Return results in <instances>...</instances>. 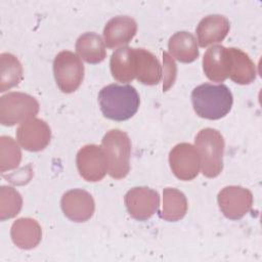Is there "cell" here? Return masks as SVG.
<instances>
[{"label": "cell", "instance_id": "obj_1", "mask_svg": "<svg viewBox=\"0 0 262 262\" xmlns=\"http://www.w3.org/2000/svg\"><path fill=\"white\" fill-rule=\"evenodd\" d=\"M98 102L102 115L113 121H126L138 111L140 98L132 85L110 84L98 93Z\"/></svg>", "mask_w": 262, "mask_h": 262}, {"label": "cell", "instance_id": "obj_2", "mask_svg": "<svg viewBox=\"0 0 262 262\" xmlns=\"http://www.w3.org/2000/svg\"><path fill=\"white\" fill-rule=\"evenodd\" d=\"M190 97L196 115L208 120L225 117L233 103L232 93L224 84H201L192 90Z\"/></svg>", "mask_w": 262, "mask_h": 262}, {"label": "cell", "instance_id": "obj_3", "mask_svg": "<svg viewBox=\"0 0 262 262\" xmlns=\"http://www.w3.org/2000/svg\"><path fill=\"white\" fill-rule=\"evenodd\" d=\"M101 147L110 176L115 179L126 177L130 171L131 155V141L127 133L120 129L107 131L101 140Z\"/></svg>", "mask_w": 262, "mask_h": 262}, {"label": "cell", "instance_id": "obj_4", "mask_svg": "<svg viewBox=\"0 0 262 262\" xmlns=\"http://www.w3.org/2000/svg\"><path fill=\"white\" fill-rule=\"evenodd\" d=\"M224 138L213 128L202 129L195 136L194 146L199 152L202 173L208 178L218 176L223 169Z\"/></svg>", "mask_w": 262, "mask_h": 262}, {"label": "cell", "instance_id": "obj_5", "mask_svg": "<svg viewBox=\"0 0 262 262\" xmlns=\"http://www.w3.org/2000/svg\"><path fill=\"white\" fill-rule=\"evenodd\" d=\"M39 102L24 92H8L0 97V123L13 126L34 119L39 113Z\"/></svg>", "mask_w": 262, "mask_h": 262}, {"label": "cell", "instance_id": "obj_6", "mask_svg": "<svg viewBox=\"0 0 262 262\" xmlns=\"http://www.w3.org/2000/svg\"><path fill=\"white\" fill-rule=\"evenodd\" d=\"M53 74L58 88L63 93H72L84 79V64L77 54L63 50L54 57Z\"/></svg>", "mask_w": 262, "mask_h": 262}, {"label": "cell", "instance_id": "obj_7", "mask_svg": "<svg viewBox=\"0 0 262 262\" xmlns=\"http://www.w3.org/2000/svg\"><path fill=\"white\" fill-rule=\"evenodd\" d=\"M169 164L173 174L183 181L195 178L201 167L200 156L195 146L187 142L178 143L170 150Z\"/></svg>", "mask_w": 262, "mask_h": 262}, {"label": "cell", "instance_id": "obj_8", "mask_svg": "<svg viewBox=\"0 0 262 262\" xmlns=\"http://www.w3.org/2000/svg\"><path fill=\"white\" fill-rule=\"evenodd\" d=\"M223 215L231 220L243 218L253 206V194L245 187L229 185L222 188L217 196Z\"/></svg>", "mask_w": 262, "mask_h": 262}, {"label": "cell", "instance_id": "obj_9", "mask_svg": "<svg viewBox=\"0 0 262 262\" xmlns=\"http://www.w3.org/2000/svg\"><path fill=\"white\" fill-rule=\"evenodd\" d=\"M129 215L139 221L149 219L159 209L160 195L155 189L137 186L129 189L124 196Z\"/></svg>", "mask_w": 262, "mask_h": 262}, {"label": "cell", "instance_id": "obj_10", "mask_svg": "<svg viewBox=\"0 0 262 262\" xmlns=\"http://www.w3.org/2000/svg\"><path fill=\"white\" fill-rule=\"evenodd\" d=\"M76 164L81 177L89 182L100 181L106 174L107 164L101 146L87 144L79 149Z\"/></svg>", "mask_w": 262, "mask_h": 262}, {"label": "cell", "instance_id": "obj_11", "mask_svg": "<svg viewBox=\"0 0 262 262\" xmlns=\"http://www.w3.org/2000/svg\"><path fill=\"white\" fill-rule=\"evenodd\" d=\"M16 139L26 150L40 151L49 144L51 130L44 120L34 118L18 126L16 129Z\"/></svg>", "mask_w": 262, "mask_h": 262}, {"label": "cell", "instance_id": "obj_12", "mask_svg": "<svg viewBox=\"0 0 262 262\" xmlns=\"http://www.w3.org/2000/svg\"><path fill=\"white\" fill-rule=\"evenodd\" d=\"M63 214L74 222H85L89 220L95 210L92 195L81 188L71 189L63 193L60 201Z\"/></svg>", "mask_w": 262, "mask_h": 262}, {"label": "cell", "instance_id": "obj_13", "mask_svg": "<svg viewBox=\"0 0 262 262\" xmlns=\"http://www.w3.org/2000/svg\"><path fill=\"white\" fill-rule=\"evenodd\" d=\"M137 24L127 15L111 18L103 29V41L108 48H116L128 44L136 35Z\"/></svg>", "mask_w": 262, "mask_h": 262}, {"label": "cell", "instance_id": "obj_14", "mask_svg": "<svg viewBox=\"0 0 262 262\" xmlns=\"http://www.w3.org/2000/svg\"><path fill=\"white\" fill-rule=\"evenodd\" d=\"M230 24L226 16L221 14H210L203 17L196 29L198 42L201 47H207L219 43L229 33Z\"/></svg>", "mask_w": 262, "mask_h": 262}, {"label": "cell", "instance_id": "obj_15", "mask_svg": "<svg viewBox=\"0 0 262 262\" xmlns=\"http://www.w3.org/2000/svg\"><path fill=\"white\" fill-rule=\"evenodd\" d=\"M203 70L206 77L213 82H223L229 76L228 48L213 45L207 49L203 57Z\"/></svg>", "mask_w": 262, "mask_h": 262}, {"label": "cell", "instance_id": "obj_16", "mask_svg": "<svg viewBox=\"0 0 262 262\" xmlns=\"http://www.w3.org/2000/svg\"><path fill=\"white\" fill-rule=\"evenodd\" d=\"M10 235L16 247L24 250H30L37 247L41 242L42 229L35 219L23 217L16 219L12 223Z\"/></svg>", "mask_w": 262, "mask_h": 262}, {"label": "cell", "instance_id": "obj_17", "mask_svg": "<svg viewBox=\"0 0 262 262\" xmlns=\"http://www.w3.org/2000/svg\"><path fill=\"white\" fill-rule=\"evenodd\" d=\"M110 68L115 80L122 83L131 82L136 78L135 48L123 46L115 50L111 56Z\"/></svg>", "mask_w": 262, "mask_h": 262}, {"label": "cell", "instance_id": "obj_18", "mask_svg": "<svg viewBox=\"0 0 262 262\" xmlns=\"http://www.w3.org/2000/svg\"><path fill=\"white\" fill-rule=\"evenodd\" d=\"M229 53V78L236 84L248 85L255 81L257 71L255 63L243 50L230 47Z\"/></svg>", "mask_w": 262, "mask_h": 262}, {"label": "cell", "instance_id": "obj_19", "mask_svg": "<svg viewBox=\"0 0 262 262\" xmlns=\"http://www.w3.org/2000/svg\"><path fill=\"white\" fill-rule=\"evenodd\" d=\"M136 79L144 85H157L163 76L159 59L148 50L135 48Z\"/></svg>", "mask_w": 262, "mask_h": 262}, {"label": "cell", "instance_id": "obj_20", "mask_svg": "<svg viewBox=\"0 0 262 262\" xmlns=\"http://www.w3.org/2000/svg\"><path fill=\"white\" fill-rule=\"evenodd\" d=\"M168 48L173 57L184 63L194 61L200 54L196 39L186 31L176 32L172 35L169 39Z\"/></svg>", "mask_w": 262, "mask_h": 262}, {"label": "cell", "instance_id": "obj_21", "mask_svg": "<svg viewBox=\"0 0 262 262\" xmlns=\"http://www.w3.org/2000/svg\"><path fill=\"white\" fill-rule=\"evenodd\" d=\"M76 51L88 63H98L106 57L104 41L94 32L84 33L77 39Z\"/></svg>", "mask_w": 262, "mask_h": 262}, {"label": "cell", "instance_id": "obj_22", "mask_svg": "<svg viewBox=\"0 0 262 262\" xmlns=\"http://www.w3.org/2000/svg\"><path fill=\"white\" fill-rule=\"evenodd\" d=\"M187 200L177 188L166 187L163 190V208L160 217L166 221L175 222L182 219L187 212Z\"/></svg>", "mask_w": 262, "mask_h": 262}, {"label": "cell", "instance_id": "obj_23", "mask_svg": "<svg viewBox=\"0 0 262 262\" xmlns=\"http://www.w3.org/2000/svg\"><path fill=\"white\" fill-rule=\"evenodd\" d=\"M23 80V67L17 57L11 53L0 54V92L15 87Z\"/></svg>", "mask_w": 262, "mask_h": 262}, {"label": "cell", "instance_id": "obj_24", "mask_svg": "<svg viewBox=\"0 0 262 262\" xmlns=\"http://www.w3.org/2000/svg\"><path fill=\"white\" fill-rule=\"evenodd\" d=\"M21 161L20 147L16 141L10 137L3 135L0 137V170L2 173L13 170L18 167Z\"/></svg>", "mask_w": 262, "mask_h": 262}, {"label": "cell", "instance_id": "obj_25", "mask_svg": "<svg viewBox=\"0 0 262 262\" xmlns=\"http://www.w3.org/2000/svg\"><path fill=\"white\" fill-rule=\"evenodd\" d=\"M23 199L20 193L11 186L0 188V220L4 221L15 217L21 210Z\"/></svg>", "mask_w": 262, "mask_h": 262}, {"label": "cell", "instance_id": "obj_26", "mask_svg": "<svg viewBox=\"0 0 262 262\" xmlns=\"http://www.w3.org/2000/svg\"><path fill=\"white\" fill-rule=\"evenodd\" d=\"M163 61H164V70H163V91H167L174 83L176 78V64L173 58L167 53L163 52Z\"/></svg>", "mask_w": 262, "mask_h": 262}]
</instances>
